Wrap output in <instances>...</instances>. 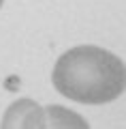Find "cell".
Wrapping results in <instances>:
<instances>
[{
	"instance_id": "4",
	"label": "cell",
	"mask_w": 126,
	"mask_h": 129,
	"mask_svg": "<svg viewBox=\"0 0 126 129\" xmlns=\"http://www.w3.org/2000/svg\"><path fill=\"white\" fill-rule=\"evenodd\" d=\"M2 2H5V0H0V7H2Z\"/></svg>"
},
{
	"instance_id": "2",
	"label": "cell",
	"mask_w": 126,
	"mask_h": 129,
	"mask_svg": "<svg viewBox=\"0 0 126 129\" xmlns=\"http://www.w3.org/2000/svg\"><path fill=\"white\" fill-rule=\"evenodd\" d=\"M5 129H43L45 127V110L34 99H17L7 108L2 116Z\"/></svg>"
},
{
	"instance_id": "3",
	"label": "cell",
	"mask_w": 126,
	"mask_h": 129,
	"mask_svg": "<svg viewBox=\"0 0 126 129\" xmlns=\"http://www.w3.org/2000/svg\"><path fill=\"white\" fill-rule=\"evenodd\" d=\"M45 127L51 129H71V127H88V120L81 118L77 112L62 106H47L45 108Z\"/></svg>"
},
{
	"instance_id": "1",
	"label": "cell",
	"mask_w": 126,
	"mask_h": 129,
	"mask_svg": "<svg viewBox=\"0 0 126 129\" xmlns=\"http://www.w3.org/2000/svg\"><path fill=\"white\" fill-rule=\"evenodd\" d=\"M126 69L120 56L96 45H77L54 64L51 82L62 97L86 106L109 103L124 90Z\"/></svg>"
}]
</instances>
